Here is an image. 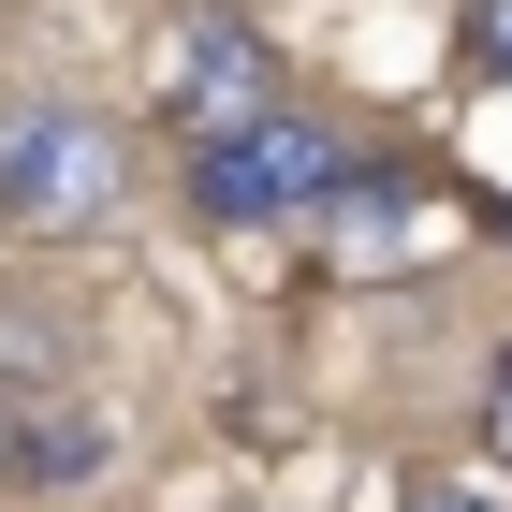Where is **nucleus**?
<instances>
[{"label":"nucleus","instance_id":"7ed1b4c3","mask_svg":"<svg viewBox=\"0 0 512 512\" xmlns=\"http://www.w3.org/2000/svg\"><path fill=\"white\" fill-rule=\"evenodd\" d=\"M161 103H176L191 132H220V118H264V103H278V44L249 30V15H176Z\"/></svg>","mask_w":512,"mask_h":512},{"label":"nucleus","instance_id":"39448f33","mask_svg":"<svg viewBox=\"0 0 512 512\" xmlns=\"http://www.w3.org/2000/svg\"><path fill=\"white\" fill-rule=\"evenodd\" d=\"M454 59L469 74H512V0H454Z\"/></svg>","mask_w":512,"mask_h":512},{"label":"nucleus","instance_id":"1a4fd4ad","mask_svg":"<svg viewBox=\"0 0 512 512\" xmlns=\"http://www.w3.org/2000/svg\"><path fill=\"white\" fill-rule=\"evenodd\" d=\"M483 220H498V249H512V205H483Z\"/></svg>","mask_w":512,"mask_h":512},{"label":"nucleus","instance_id":"f257e3e1","mask_svg":"<svg viewBox=\"0 0 512 512\" xmlns=\"http://www.w3.org/2000/svg\"><path fill=\"white\" fill-rule=\"evenodd\" d=\"M337 176H352V132L308 118V103H264V118L191 132V176H176V191H191L205 235H278V220H308Z\"/></svg>","mask_w":512,"mask_h":512},{"label":"nucleus","instance_id":"6e6552de","mask_svg":"<svg viewBox=\"0 0 512 512\" xmlns=\"http://www.w3.org/2000/svg\"><path fill=\"white\" fill-rule=\"evenodd\" d=\"M0 439H15V381H0Z\"/></svg>","mask_w":512,"mask_h":512},{"label":"nucleus","instance_id":"423d86ee","mask_svg":"<svg viewBox=\"0 0 512 512\" xmlns=\"http://www.w3.org/2000/svg\"><path fill=\"white\" fill-rule=\"evenodd\" d=\"M410 512H512L498 483H410Z\"/></svg>","mask_w":512,"mask_h":512},{"label":"nucleus","instance_id":"f03ea898","mask_svg":"<svg viewBox=\"0 0 512 512\" xmlns=\"http://www.w3.org/2000/svg\"><path fill=\"white\" fill-rule=\"evenodd\" d=\"M118 205H132V147L103 103H59V88L0 103V220L15 235H103Z\"/></svg>","mask_w":512,"mask_h":512},{"label":"nucleus","instance_id":"0eeeda50","mask_svg":"<svg viewBox=\"0 0 512 512\" xmlns=\"http://www.w3.org/2000/svg\"><path fill=\"white\" fill-rule=\"evenodd\" d=\"M483 439L512 454V352H498V381H483Z\"/></svg>","mask_w":512,"mask_h":512},{"label":"nucleus","instance_id":"20e7f679","mask_svg":"<svg viewBox=\"0 0 512 512\" xmlns=\"http://www.w3.org/2000/svg\"><path fill=\"white\" fill-rule=\"evenodd\" d=\"M0 469H15V483H44V498H74V483H103V469H118V425H103L88 395H44L30 425L0 439Z\"/></svg>","mask_w":512,"mask_h":512}]
</instances>
